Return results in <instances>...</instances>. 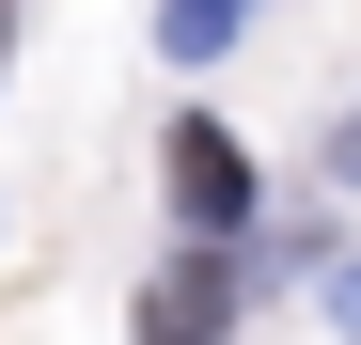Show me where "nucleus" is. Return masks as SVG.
I'll list each match as a JSON object with an SVG mask.
<instances>
[{"label":"nucleus","mask_w":361,"mask_h":345,"mask_svg":"<svg viewBox=\"0 0 361 345\" xmlns=\"http://www.w3.org/2000/svg\"><path fill=\"white\" fill-rule=\"evenodd\" d=\"M157 189H173V220H189V236L220 251L235 220H252V157H235L220 126H173V142H157Z\"/></svg>","instance_id":"1"},{"label":"nucleus","mask_w":361,"mask_h":345,"mask_svg":"<svg viewBox=\"0 0 361 345\" xmlns=\"http://www.w3.org/2000/svg\"><path fill=\"white\" fill-rule=\"evenodd\" d=\"M220 330H235V282L189 251V267H173L157 299H142V345H220Z\"/></svg>","instance_id":"2"},{"label":"nucleus","mask_w":361,"mask_h":345,"mask_svg":"<svg viewBox=\"0 0 361 345\" xmlns=\"http://www.w3.org/2000/svg\"><path fill=\"white\" fill-rule=\"evenodd\" d=\"M235 16H252V0H173L157 47H173V63H204V47H235Z\"/></svg>","instance_id":"3"},{"label":"nucleus","mask_w":361,"mask_h":345,"mask_svg":"<svg viewBox=\"0 0 361 345\" xmlns=\"http://www.w3.org/2000/svg\"><path fill=\"white\" fill-rule=\"evenodd\" d=\"M330 330H361V251H345V267H330Z\"/></svg>","instance_id":"4"},{"label":"nucleus","mask_w":361,"mask_h":345,"mask_svg":"<svg viewBox=\"0 0 361 345\" xmlns=\"http://www.w3.org/2000/svg\"><path fill=\"white\" fill-rule=\"evenodd\" d=\"M330 172H345V189H361V110H345V142H330Z\"/></svg>","instance_id":"5"},{"label":"nucleus","mask_w":361,"mask_h":345,"mask_svg":"<svg viewBox=\"0 0 361 345\" xmlns=\"http://www.w3.org/2000/svg\"><path fill=\"white\" fill-rule=\"evenodd\" d=\"M0 32H16V0H0Z\"/></svg>","instance_id":"6"}]
</instances>
